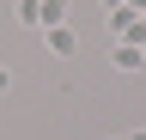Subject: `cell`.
Segmentation results:
<instances>
[{
	"label": "cell",
	"instance_id": "obj_6",
	"mask_svg": "<svg viewBox=\"0 0 146 140\" xmlns=\"http://www.w3.org/2000/svg\"><path fill=\"white\" fill-rule=\"evenodd\" d=\"M128 140H146V128H134V134H128Z\"/></svg>",
	"mask_w": 146,
	"mask_h": 140
},
{
	"label": "cell",
	"instance_id": "obj_4",
	"mask_svg": "<svg viewBox=\"0 0 146 140\" xmlns=\"http://www.w3.org/2000/svg\"><path fill=\"white\" fill-rule=\"evenodd\" d=\"M116 67H122V73H140V67H146V55H140V49H122V55H116Z\"/></svg>",
	"mask_w": 146,
	"mask_h": 140
},
{
	"label": "cell",
	"instance_id": "obj_5",
	"mask_svg": "<svg viewBox=\"0 0 146 140\" xmlns=\"http://www.w3.org/2000/svg\"><path fill=\"white\" fill-rule=\"evenodd\" d=\"M6 92H12V73H6V67H0V98H6Z\"/></svg>",
	"mask_w": 146,
	"mask_h": 140
},
{
	"label": "cell",
	"instance_id": "obj_3",
	"mask_svg": "<svg viewBox=\"0 0 146 140\" xmlns=\"http://www.w3.org/2000/svg\"><path fill=\"white\" fill-rule=\"evenodd\" d=\"M49 25H67V0H43V31Z\"/></svg>",
	"mask_w": 146,
	"mask_h": 140
},
{
	"label": "cell",
	"instance_id": "obj_1",
	"mask_svg": "<svg viewBox=\"0 0 146 140\" xmlns=\"http://www.w3.org/2000/svg\"><path fill=\"white\" fill-rule=\"evenodd\" d=\"M43 49H49V55H55V61H67V55H73V49H79V37H73V31H67V25H49V31H43Z\"/></svg>",
	"mask_w": 146,
	"mask_h": 140
},
{
	"label": "cell",
	"instance_id": "obj_2",
	"mask_svg": "<svg viewBox=\"0 0 146 140\" xmlns=\"http://www.w3.org/2000/svg\"><path fill=\"white\" fill-rule=\"evenodd\" d=\"M18 25H31V31H43V0H18Z\"/></svg>",
	"mask_w": 146,
	"mask_h": 140
}]
</instances>
